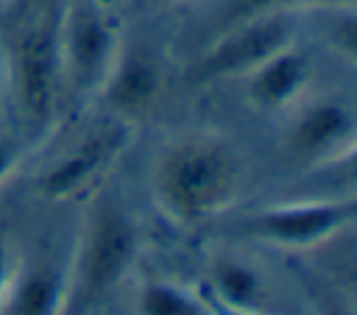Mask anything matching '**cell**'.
I'll return each instance as SVG.
<instances>
[{"mask_svg": "<svg viewBox=\"0 0 357 315\" xmlns=\"http://www.w3.org/2000/svg\"><path fill=\"white\" fill-rule=\"evenodd\" d=\"M153 201L173 223H201L231 206L240 190V162L229 142L187 134L167 142L153 162Z\"/></svg>", "mask_w": 357, "mask_h": 315, "instance_id": "cell-1", "label": "cell"}, {"mask_svg": "<svg viewBox=\"0 0 357 315\" xmlns=\"http://www.w3.org/2000/svg\"><path fill=\"white\" fill-rule=\"evenodd\" d=\"M137 256V226L123 203L112 195H95L73 256V268L64 276V312L86 315L103 301L126 276Z\"/></svg>", "mask_w": 357, "mask_h": 315, "instance_id": "cell-2", "label": "cell"}, {"mask_svg": "<svg viewBox=\"0 0 357 315\" xmlns=\"http://www.w3.org/2000/svg\"><path fill=\"white\" fill-rule=\"evenodd\" d=\"M123 42L103 0H64L59 14L61 92H100Z\"/></svg>", "mask_w": 357, "mask_h": 315, "instance_id": "cell-3", "label": "cell"}, {"mask_svg": "<svg viewBox=\"0 0 357 315\" xmlns=\"http://www.w3.org/2000/svg\"><path fill=\"white\" fill-rule=\"evenodd\" d=\"M357 217L354 198H321L276 203L251 212L243 220V231L259 243L279 248H315L346 231Z\"/></svg>", "mask_w": 357, "mask_h": 315, "instance_id": "cell-4", "label": "cell"}, {"mask_svg": "<svg viewBox=\"0 0 357 315\" xmlns=\"http://www.w3.org/2000/svg\"><path fill=\"white\" fill-rule=\"evenodd\" d=\"M290 17L293 14H262L220 28L215 42L204 50L195 64L198 78L220 81L248 75L273 53L293 45L296 25Z\"/></svg>", "mask_w": 357, "mask_h": 315, "instance_id": "cell-5", "label": "cell"}, {"mask_svg": "<svg viewBox=\"0 0 357 315\" xmlns=\"http://www.w3.org/2000/svg\"><path fill=\"white\" fill-rule=\"evenodd\" d=\"M126 148V128L120 123L100 125L98 131L78 139L61 156H56L36 178L39 192L47 201H70L98 190L103 176L120 159Z\"/></svg>", "mask_w": 357, "mask_h": 315, "instance_id": "cell-6", "label": "cell"}, {"mask_svg": "<svg viewBox=\"0 0 357 315\" xmlns=\"http://www.w3.org/2000/svg\"><path fill=\"white\" fill-rule=\"evenodd\" d=\"M357 120L346 100L340 98H312L298 106L284 131V148L293 159L315 164L351 153Z\"/></svg>", "mask_w": 357, "mask_h": 315, "instance_id": "cell-7", "label": "cell"}, {"mask_svg": "<svg viewBox=\"0 0 357 315\" xmlns=\"http://www.w3.org/2000/svg\"><path fill=\"white\" fill-rule=\"evenodd\" d=\"M165 89V70L159 59L142 47H120L100 95L109 103V109L120 117H134L148 112Z\"/></svg>", "mask_w": 357, "mask_h": 315, "instance_id": "cell-8", "label": "cell"}, {"mask_svg": "<svg viewBox=\"0 0 357 315\" xmlns=\"http://www.w3.org/2000/svg\"><path fill=\"white\" fill-rule=\"evenodd\" d=\"M245 81V98L257 112H284L293 109L301 95L307 92L312 81V64L310 56L293 45L273 53L268 61H262L257 70L243 75Z\"/></svg>", "mask_w": 357, "mask_h": 315, "instance_id": "cell-9", "label": "cell"}, {"mask_svg": "<svg viewBox=\"0 0 357 315\" xmlns=\"http://www.w3.org/2000/svg\"><path fill=\"white\" fill-rule=\"evenodd\" d=\"M64 287V273L56 265H31L14 282L8 279L0 315H61Z\"/></svg>", "mask_w": 357, "mask_h": 315, "instance_id": "cell-10", "label": "cell"}, {"mask_svg": "<svg viewBox=\"0 0 357 315\" xmlns=\"http://www.w3.org/2000/svg\"><path fill=\"white\" fill-rule=\"evenodd\" d=\"M204 295L220 307L243 309V312H259V304L265 298V282L248 262L240 259H218L209 270V284Z\"/></svg>", "mask_w": 357, "mask_h": 315, "instance_id": "cell-11", "label": "cell"}, {"mask_svg": "<svg viewBox=\"0 0 357 315\" xmlns=\"http://www.w3.org/2000/svg\"><path fill=\"white\" fill-rule=\"evenodd\" d=\"M137 315H209L204 295L170 282H148L137 293Z\"/></svg>", "mask_w": 357, "mask_h": 315, "instance_id": "cell-12", "label": "cell"}, {"mask_svg": "<svg viewBox=\"0 0 357 315\" xmlns=\"http://www.w3.org/2000/svg\"><path fill=\"white\" fill-rule=\"evenodd\" d=\"M357 0H226L218 22L220 28L248 20V17H262V14H296L304 8H324V11H335V8H354Z\"/></svg>", "mask_w": 357, "mask_h": 315, "instance_id": "cell-13", "label": "cell"}, {"mask_svg": "<svg viewBox=\"0 0 357 315\" xmlns=\"http://www.w3.org/2000/svg\"><path fill=\"white\" fill-rule=\"evenodd\" d=\"M343 17L337 20V25L332 28V33H329V42H332V47L349 61V64H354V53H357V31H354V8H343L340 11Z\"/></svg>", "mask_w": 357, "mask_h": 315, "instance_id": "cell-14", "label": "cell"}, {"mask_svg": "<svg viewBox=\"0 0 357 315\" xmlns=\"http://www.w3.org/2000/svg\"><path fill=\"white\" fill-rule=\"evenodd\" d=\"M20 162H22V145L11 134L0 131V187L17 173Z\"/></svg>", "mask_w": 357, "mask_h": 315, "instance_id": "cell-15", "label": "cell"}, {"mask_svg": "<svg viewBox=\"0 0 357 315\" xmlns=\"http://www.w3.org/2000/svg\"><path fill=\"white\" fill-rule=\"evenodd\" d=\"M6 284H8V248H6V240L0 237V298Z\"/></svg>", "mask_w": 357, "mask_h": 315, "instance_id": "cell-16", "label": "cell"}, {"mask_svg": "<svg viewBox=\"0 0 357 315\" xmlns=\"http://www.w3.org/2000/svg\"><path fill=\"white\" fill-rule=\"evenodd\" d=\"M201 295H204V293H201ZM204 301H206V307H209V315H262V312H243V309H229V307H220V304L209 301L206 295H204Z\"/></svg>", "mask_w": 357, "mask_h": 315, "instance_id": "cell-17", "label": "cell"}, {"mask_svg": "<svg viewBox=\"0 0 357 315\" xmlns=\"http://www.w3.org/2000/svg\"><path fill=\"white\" fill-rule=\"evenodd\" d=\"M321 315H354L346 304H340V301H329V304H324V312Z\"/></svg>", "mask_w": 357, "mask_h": 315, "instance_id": "cell-18", "label": "cell"}, {"mask_svg": "<svg viewBox=\"0 0 357 315\" xmlns=\"http://www.w3.org/2000/svg\"><path fill=\"white\" fill-rule=\"evenodd\" d=\"M156 3H184V0H156Z\"/></svg>", "mask_w": 357, "mask_h": 315, "instance_id": "cell-19", "label": "cell"}, {"mask_svg": "<svg viewBox=\"0 0 357 315\" xmlns=\"http://www.w3.org/2000/svg\"><path fill=\"white\" fill-rule=\"evenodd\" d=\"M103 3H106V6H112V0H103Z\"/></svg>", "mask_w": 357, "mask_h": 315, "instance_id": "cell-20", "label": "cell"}, {"mask_svg": "<svg viewBox=\"0 0 357 315\" xmlns=\"http://www.w3.org/2000/svg\"><path fill=\"white\" fill-rule=\"evenodd\" d=\"M0 78H3V64H0Z\"/></svg>", "mask_w": 357, "mask_h": 315, "instance_id": "cell-21", "label": "cell"}]
</instances>
